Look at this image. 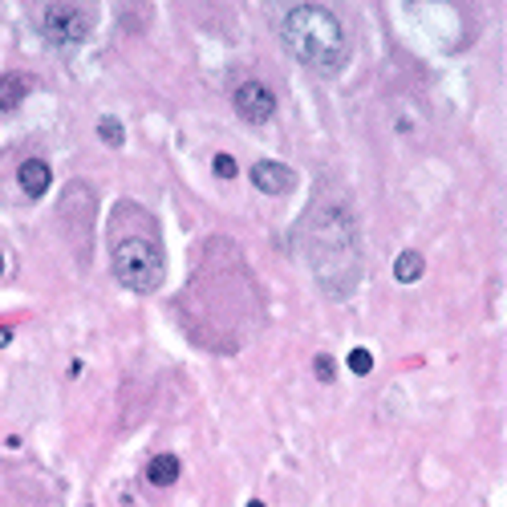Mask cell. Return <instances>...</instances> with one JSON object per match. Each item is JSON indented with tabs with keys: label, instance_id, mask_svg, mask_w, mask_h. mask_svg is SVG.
<instances>
[{
	"label": "cell",
	"instance_id": "1",
	"mask_svg": "<svg viewBox=\"0 0 507 507\" xmlns=\"http://www.w3.org/2000/svg\"><path fill=\"white\" fill-rule=\"evenodd\" d=\"M280 41L300 65L317 73H341L349 61V33L325 4H292L280 17Z\"/></svg>",
	"mask_w": 507,
	"mask_h": 507
},
{
	"label": "cell",
	"instance_id": "2",
	"mask_svg": "<svg viewBox=\"0 0 507 507\" xmlns=\"http://www.w3.org/2000/svg\"><path fill=\"white\" fill-rule=\"evenodd\" d=\"M110 264L114 276L130 288V292H155L166 276V260H162L159 240L150 235H122L110 248Z\"/></svg>",
	"mask_w": 507,
	"mask_h": 507
},
{
	"label": "cell",
	"instance_id": "3",
	"mask_svg": "<svg viewBox=\"0 0 507 507\" xmlns=\"http://www.w3.org/2000/svg\"><path fill=\"white\" fill-rule=\"evenodd\" d=\"M90 29H93L90 8H77V4H45L37 13V33L49 45H77V41L90 37Z\"/></svg>",
	"mask_w": 507,
	"mask_h": 507
},
{
	"label": "cell",
	"instance_id": "4",
	"mask_svg": "<svg viewBox=\"0 0 507 507\" xmlns=\"http://www.w3.org/2000/svg\"><path fill=\"white\" fill-rule=\"evenodd\" d=\"M235 110H240V118L244 122H268V118L276 114V93L268 90L264 81H240V90H235Z\"/></svg>",
	"mask_w": 507,
	"mask_h": 507
},
{
	"label": "cell",
	"instance_id": "5",
	"mask_svg": "<svg viewBox=\"0 0 507 507\" xmlns=\"http://www.w3.org/2000/svg\"><path fill=\"white\" fill-rule=\"evenodd\" d=\"M252 183H256V191H264V195H288V191L297 187V171L284 166V162L260 159L252 166Z\"/></svg>",
	"mask_w": 507,
	"mask_h": 507
},
{
	"label": "cell",
	"instance_id": "6",
	"mask_svg": "<svg viewBox=\"0 0 507 507\" xmlns=\"http://www.w3.org/2000/svg\"><path fill=\"white\" fill-rule=\"evenodd\" d=\"M17 183H21L24 199H41L49 191V183H53V171H49L45 159H24L17 166Z\"/></svg>",
	"mask_w": 507,
	"mask_h": 507
},
{
	"label": "cell",
	"instance_id": "7",
	"mask_svg": "<svg viewBox=\"0 0 507 507\" xmlns=\"http://www.w3.org/2000/svg\"><path fill=\"white\" fill-rule=\"evenodd\" d=\"M29 90H33V77H29V73H4V77H0V110L21 106Z\"/></svg>",
	"mask_w": 507,
	"mask_h": 507
},
{
	"label": "cell",
	"instance_id": "8",
	"mask_svg": "<svg viewBox=\"0 0 507 507\" xmlns=\"http://www.w3.org/2000/svg\"><path fill=\"white\" fill-rule=\"evenodd\" d=\"M422 276H426V260H422V252H414V248L398 252V260H393V280H398V284H418Z\"/></svg>",
	"mask_w": 507,
	"mask_h": 507
},
{
	"label": "cell",
	"instance_id": "9",
	"mask_svg": "<svg viewBox=\"0 0 507 507\" xmlns=\"http://www.w3.org/2000/svg\"><path fill=\"white\" fill-rule=\"evenodd\" d=\"M179 459L175 455H155V459L146 462V479L155 487H175V479H179Z\"/></svg>",
	"mask_w": 507,
	"mask_h": 507
},
{
	"label": "cell",
	"instance_id": "10",
	"mask_svg": "<svg viewBox=\"0 0 507 507\" xmlns=\"http://www.w3.org/2000/svg\"><path fill=\"white\" fill-rule=\"evenodd\" d=\"M98 139L106 142V146H126V130H122L118 118H102L98 122Z\"/></svg>",
	"mask_w": 507,
	"mask_h": 507
},
{
	"label": "cell",
	"instance_id": "11",
	"mask_svg": "<svg viewBox=\"0 0 507 507\" xmlns=\"http://www.w3.org/2000/svg\"><path fill=\"white\" fill-rule=\"evenodd\" d=\"M349 369L366 377L369 369H373V353H369V349H353V353H349Z\"/></svg>",
	"mask_w": 507,
	"mask_h": 507
},
{
	"label": "cell",
	"instance_id": "12",
	"mask_svg": "<svg viewBox=\"0 0 507 507\" xmlns=\"http://www.w3.org/2000/svg\"><path fill=\"white\" fill-rule=\"evenodd\" d=\"M313 369H317V377H321V382H333V377H337V361H333L329 353H317Z\"/></svg>",
	"mask_w": 507,
	"mask_h": 507
},
{
	"label": "cell",
	"instance_id": "13",
	"mask_svg": "<svg viewBox=\"0 0 507 507\" xmlns=\"http://www.w3.org/2000/svg\"><path fill=\"white\" fill-rule=\"evenodd\" d=\"M211 166H215V175H219V179H235V175H240V166H235V159H231V155H215V162H211Z\"/></svg>",
	"mask_w": 507,
	"mask_h": 507
},
{
	"label": "cell",
	"instance_id": "14",
	"mask_svg": "<svg viewBox=\"0 0 507 507\" xmlns=\"http://www.w3.org/2000/svg\"><path fill=\"white\" fill-rule=\"evenodd\" d=\"M4 345H13V333H8V329H0V349Z\"/></svg>",
	"mask_w": 507,
	"mask_h": 507
},
{
	"label": "cell",
	"instance_id": "15",
	"mask_svg": "<svg viewBox=\"0 0 507 507\" xmlns=\"http://www.w3.org/2000/svg\"><path fill=\"white\" fill-rule=\"evenodd\" d=\"M248 507H264V504H260V499H252V504H248Z\"/></svg>",
	"mask_w": 507,
	"mask_h": 507
},
{
	"label": "cell",
	"instance_id": "16",
	"mask_svg": "<svg viewBox=\"0 0 507 507\" xmlns=\"http://www.w3.org/2000/svg\"><path fill=\"white\" fill-rule=\"evenodd\" d=\"M0 276H4V256H0Z\"/></svg>",
	"mask_w": 507,
	"mask_h": 507
}]
</instances>
